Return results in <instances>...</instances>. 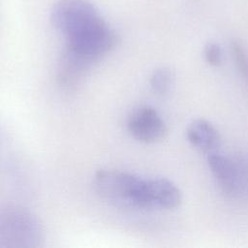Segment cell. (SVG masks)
<instances>
[{"instance_id": "6da1fadb", "label": "cell", "mask_w": 248, "mask_h": 248, "mask_svg": "<svg viewBox=\"0 0 248 248\" xmlns=\"http://www.w3.org/2000/svg\"><path fill=\"white\" fill-rule=\"evenodd\" d=\"M145 184V179L112 170H98L94 177L96 192L103 199L125 207L147 208Z\"/></svg>"}, {"instance_id": "7a4b0ae2", "label": "cell", "mask_w": 248, "mask_h": 248, "mask_svg": "<svg viewBox=\"0 0 248 248\" xmlns=\"http://www.w3.org/2000/svg\"><path fill=\"white\" fill-rule=\"evenodd\" d=\"M116 41V35L102 18L86 29L68 37L67 49L94 64L115 46Z\"/></svg>"}, {"instance_id": "3957f363", "label": "cell", "mask_w": 248, "mask_h": 248, "mask_svg": "<svg viewBox=\"0 0 248 248\" xmlns=\"http://www.w3.org/2000/svg\"><path fill=\"white\" fill-rule=\"evenodd\" d=\"M101 19L96 8L87 0H59L51 11L52 24L67 38Z\"/></svg>"}, {"instance_id": "277c9868", "label": "cell", "mask_w": 248, "mask_h": 248, "mask_svg": "<svg viewBox=\"0 0 248 248\" xmlns=\"http://www.w3.org/2000/svg\"><path fill=\"white\" fill-rule=\"evenodd\" d=\"M39 235V224L29 214L12 212L3 215L0 220V238L2 241L10 242L9 245H34Z\"/></svg>"}, {"instance_id": "5b68a950", "label": "cell", "mask_w": 248, "mask_h": 248, "mask_svg": "<svg viewBox=\"0 0 248 248\" xmlns=\"http://www.w3.org/2000/svg\"><path fill=\"white\" fill-rule=\"evenodd\" d=\"M128 129L135 139L145 143L160 141L168 133L164 120L153 108L148 106L140 107L131 113Z\"/></svg>"}, {"instance_id": "8992f818", "label": "cell", "mask_w": 248, "mask_h": 248, "mask_svg": "<svg viewBox=\"0 0 248 248\" xmlns=\"http://www.w3.org/2000/svg\"><path fill=\"white\" fill-rule=\"evenodd\" d=\"M207 161L222 191L230 196L238 194L244 182V175L241 174L240 168L231 159L216 152L209 153Z\"/></svg>"}, {"instance_id": "52a82bcc", "label": "cell", "mask_w": 248, "mask_h": 248, "mask_svg": "<svg viewBox=\"0 0 248 248\" xmlns=\"http://www.w3.org/2000/svg\"><path fill=\"white\" fill-rule=\"evenodd\" d=\"M145 197L147 208L173 209L178 207L182 201L180 190L175 184L166 178L147 179Z\"/></svg>"}, {"instance_id": "ba28073f", "label": "cell", "mask_w": 248, "mask_h": 248, "mask_svg": "<svg viewBox=\"0 0 248 248\" xmlns=\"http://www.w3.org/2000/svg\"><path fill=\"white\" fill-rule=\"evenodd\" d=\"M188 141L205 153H212L219 147L221 137L217 129L207 120L198 118L193 120L186 129Z\"/></svg>"}, {"instance_id": "9c48e42d", "label": "cell", "mask_w": 248, "mask_h": 248, "mask_svg": "<svg viewBox=\"0 0 248 248\" xmlns=\"http://www.w3.org/2000/svg\"><path fill=\"white\" fill-rule=\"evenodd\" d=\"M150 84L157 94H167L174 84V73L166 67L157 69L151 76Z\"/></svg>"}, {"instance_id": "30bf717a", "label": "cell", "mask_w": 248, "mask_h": 248, "mask_svg": "<svg viewBox=\"0 0 248 248\" xmlns=\"http://www.w3.org/2000/svg\"><path fill=\"white\" fill-rule=\"evenodd\" d=\"M231 47L234 56L235 63L248 83V58L246 56V53L242 48L241 45L237 42H232Z\"/></svg>"}, {"instance_id": "8fae6325", "label": "cell", "mask_w": 248, "mask_h": 248, "mask_svg": "<svg viewBox=\"0 0 248 248\" xmlns=\"http://www.w3.org/2000/svg\"><path fill=\"white\" fill-rule=\"evenodd\" d=\"M204 57L211 66H220L223 61V54L220 46L214 42H208L204 46Z\"/></svg>"}]
</instances>
